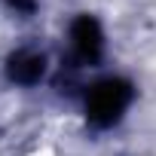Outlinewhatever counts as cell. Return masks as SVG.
Wrapping results in <instances>:
<instances>
[{
	"label": "cell",
	"mask_w": 156,
	"mask_h": 156,
	"mask_svg": "<svg viewBox=\"0 0 156 156\" xmlns=\"http://www.w3.org/2000/svg\"><path fill=\"white\" fill-rule=\"evenodd\" d=\"M132 104V83L119 80V76H107L98 80L86 92V116L95 129H110L122 119L126 107Z\"/></svg>",
	"instance_id": "cell-1"
},
{
	"label": "cell",
	"mask_w": 156,
	"mask_h": 156,
	"mask_svg": "<svg viewBox=\"0 0 156 156\" xmlns=\"http://www.w3.org/2000/svg\"><path fill=\"white\" fill-rule=\"evenodd\" d=\"M70 40H73V49L83 61H98L101 58L104 37H101V25L92 16H80L70 25Z\"/></svg>",
	"instance_id": "cell-2"
},
{
	"label": "cell",
	"mask_w": 156,
	"mask_h": 156,
	"mask_svg": "<svg viewBox=\"0 0 156 156\" xmlns=\"http://www.w3.org/2000/svg\"><path fill=\"white\" fill-rule=\"evenodd\" d=\"M43 70H46V61H43V55H37V52H28V49H22V52L9 55V61H6V76H9L12 83H22V86H31V83H37L40 76H43Z\"/></svg>",
	"instance_id": "cell-3"
},
{
	"label": "cell",
	"mask_w": 156,
	"mask_h": 156,
	"mask_svg": "<svg viewBox=\"0 0 156 156\" xmlns=\"http://www.w3.org/2000/svg\"><path fill=\"white\" fill-rule=\"evenodd\" d=\"M9 6H16L19 12H31L34 9V0H9Z\"/></svg>",
	"instance_id": "cell-4"
}]
</instances>
